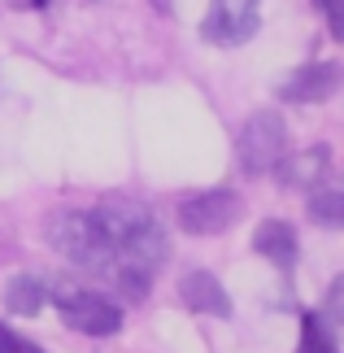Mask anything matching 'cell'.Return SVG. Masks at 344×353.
Here are the masks:
<instances>
[{"label": "cell", "mask_w": 344, "mask_h": 353, "mask_svg": "<svg viewBox=\"0 0 344 353\" xmlns=\"http://www.w3.org/2000/svg\"><path fill=\"white\" fill-rule=\"evenodd\" d=\"M48 244L79 270L105 275L122 301H144L157 266L166 262V227L140 201H101L92 210H57Z\"/></svg>", "instance_id": "obj_1"}, {"label": "cell", "mask_w": 344, "mask_h": 353, "mask_svg": "<svg viewBox=\"0 0 344 353\" xmlns=\"http://www.w3.org/2000/svg\"><path fill=\"white\" fill-rule=\"evenodd\" d=\"M283 153H287V122L274 110H257L240 127V140H236L240 170L244 174H270Z\"/></svg>", "instance_id": "obj_2"}, {"label": "cell", "mask_w": 344, "mask_h": 353, "mask_svg": "<svg viewBox=\"0 0 344 353\" xmlns=\"http://www.w3.org/2000/svg\"><path fill=\"white\" fill-rule=\"evenodd\" d=\"M57 305H61V319L65 327L83 332V336H114L122 327V305L105 292H92V288H61L57 292Z\"/></svg>", "instance_id": "obj_3"}, {"label": "cell", "mask_w": 344, "mask_h": 353, "mask_svg": "<svg viewBox=\"0 0 344 353\" xmlns=\"http://www.w3.org/2000/svg\"><path fill=\"white\" fill-rule=\"evenodd\" d=\"M257 22H261V0H214L201 22V35L218 48H236L257 35Z\"/></svg>", "instance_id": "obj_4"}, {"label": "cell", "mask_w": 344, "mask_h": 353, "mask_svg": "<svg viewBox=\"0 0 344 353\" xmlns=\"http://www.w3.org/2000/svg\"><path fill=\"white\" fill-rule=\"evenodd\" d=\"M240 214V196L231 188H214V192H192L179 205V227L188 236H218L236 223Z\"/></svg>", "instance_id": "obj_5"}, {"label": "cell", "mask_w": 344, "mask_h": 353, "mask_svg": "<svg viewBox=\"0 0 344 353\" xmlns=\"http://www.w3.org/2000/svg\"><path fill=\"white\" fill-rule=\"evenodd\" d=\"M179 296H183V305L196 310V314H214V319L231 314V296L223 292V283H218L210 270H188L183 283H179Z\"/></svg>", "instance_id": "obj_6"}, {"label": "cell", "mask_w": 344, "mask_h": 353, "mask_svg": "<svg viewBox=\"0 0 344 353\" xmlns=\"http://www.w3.org/2000/svg\"><path fill=\"white\" fill-rule=\"evenodd\" d=\"M336 65L332 61H318V65H305V70H296L292 79L283 83L279 97L283 101H296V105H310V101H327L336 92Z\"/></svg>", "instance_id": "obj_7"}, {"label": "cell", "mask_w": 344, "mask_h": 353, "mask_svg": "<svg viewBox=\"0 0 344 353\" xmlns=\"http://www.w3.org/2000/svg\"><path fill=\"white\" fill-rule=\"evenodd\" d=\"M327 161H332L327 148H305V153H296V157L283 153L274 174H279V183H287V188H314V183H323Z\"/></svg>", "instance_id": "obj_8"}, {"label": "cell", "mask_w": 344, "mask_h": 353, "mask_svg": "<svg viewBox=\"0 0 344 353\" xmlns=\"http://www.w3.org/2000/svg\"><path fill=\"white\" fill-rule=\"evenodd\" d=\"M253 249L261 257H270L274 266H292L296 262V232H292V223L266 219L257 227V236H253Z\"/></svg>", "instance_id": "obj_9"}, {"label": "cell", "mask_w": 344, "mask_h": 353, "mask_svg": "<svg viewBox=\"0 0 344 353\" xmlns=\"http://www.w3.org/2000/svg\"><path fill=\"white\" fill-rule=\"evenodd\" d=\"M44 283H39L35 275H13L9 279V288H5V305H9V314H22V319H31L44 310Z\"/></svg>", "instance_id": "obj_10"}, {"label": "cell", "mask_w": 344, "mask_h": 353, "mask_svg": "<svg viewBox=\"0 0 344 353\" xmlns=\"http://www.w3.org/2000/svg\"><path fill=\"white\" fill-rule=\"evenodd\" d=\"M301 353H340V336L327 332L318 314H305L301 319Z\"/></svg>", "instance_id": "obj_11"}, {"label": "cell", "mask_w": 344, "mask_h": 353, "mask_svg": "<svg viewBox=\"0 0 344 353\" xmlns=\"http://www.w3.org/2000/svg\"><path fill=\"white\" fill-rule=\"evenodd\" d=\"M310 219L318 223V227H340V219H344L340 192H314L310 196Z\"/></svg>", "instance_id": "obj_12"}, {"label": "cell", "mask_w": 344, "mask_h": 353, "mask_svg": "<svg viewBox=\"0 0 344 353\" xmlns=\"http://www.w3.org/2000/svg\"><path fill=\"white\" fill-rule=\"evenodd\" d=\"M314 9H323L332 35H344V0H314Z\"/></svg>", "instance_id": "obj_13"}, {"label": "cell", "mask_w": 344, "mask_h": 353, "mask_svg": "<svg viewBox=\"0 0 344 353\" xmlns=\"http://www.w3.org/2000/svg\"><path fill=\"white\" fill-rule=\"evenodd\" d=\"M0 353H44V349L31 345V341H22L18 332H9L5 323H0Z\"/></svg>", "instance_id": "obj_14"}, {"label": "cell", "mask_w": 344, "mask_h": 353, "mask_svg": "<svg viewBox=\"0 0 344 353\" xmlns=\"http://www.w3.org/2000/svg\"><path fill=\"white\" fill-rule=\"evenodd\" d=\"M153 5H157V9H161V13H166V9H170V0H153Z\"/></svg>", "instance_id": "obj_15"}, {"label": "cell", "mask_w": 344, "mask_h": 353, "mask_svg": "<svg viewBox=\"0 0 344 353\" xmlns=\"http://www.w3.org/2000/svg\"><path fill=\"white\" fill-rule=\"evenodd\" d=\"M31 5H35V9H44V5H48V0H31Z\"/></svg>", "instance_id": "obj_16"}]
</instances>
